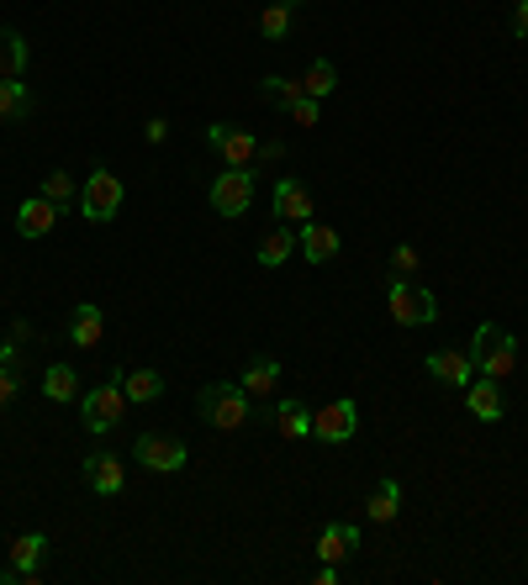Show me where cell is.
Masks as SVG:
<instances>
[{"label":"cell","instance_id":"obj_1","mask_svg":"<svg viewBox=\"0 0 528 585\" xmlns=\"http://www.w3.org/2000/svg\"><path fill=\"white\" fill-rule=\"evenodd\" d=\"M127 390H123V375L112 369V380H95V390H85L80 395V428L95 432V438H106V432L123 428L127 417Z\"/></svg>","mask_w":528,"mask_h":585},{"label":"cell","instance_id":"obj_2","mask_svg":"<svg viewBox=\"0 0 528 585\" xmlns=\"http://www.w3.org/2000/svg\"><path fill=\"white\" fill-rule=\"evenodd\" d=\"M465 353L476 359V375H487L497 386L518 375V338H507L497 322H481V327H476V343Z\"/></svg>","mask_w":528,"mask_h":585},{"label":"cell","instance_id":"obj_3","mask_svg":"<svg viewBox=\"0 0 528 585\" xmlns=\"http://www.w3.org/2000/svg\"><path fill=\"white\" fill-rule=\"evenodd\" d=\"M196 406H202V417L217 432H239V428H248V422H254V401L244 395V386H228V380L202 386Z\"/></svg>","mask_w":528,"mask_h":585},{"label":"cell","instance_id":"obj_4","mask_svg":"<svg viewBox=\"0 0 528 585\" xmlns=\"http://www.w3.org/2000/svg\"><path fill=\"white\" fill-rule=\"evenodd\" d=\"M386 307H391V322H397V327H434V322H439V301H434V290L417 285V280H391Z\"/></svg>","mask_w":528,"mask_h":585},{"label":"cell","instance_id":"obj_5","mask_svg":"<svg viewBox=\"0 0 528 585\" xmlns=\"http://www.w3.org/2000/svg\"><path fill=\"white\" fill-rule=\"evenodd\" d=\"M123 200H127V191L112 169H90V180L80 185V217L85 222H112L123 211Z\"/></svg>","mask_w":528,"mask_h":585},{"label":"cell","instance_id":"obj_6","mask_svg":"<svg viewBox=\"0 0 528 585\" xmlns=\"http://www.w3.org/2000/svg\"><path fill=\"white\" fill-rule=\"evenodd\" d=\"M132 454H138V465L154 469V474H175V469H185V459H191V448H185L175 432H164V428L138 432Z\"/></svg>","mask_w":528,"mask_h":585},{"label":"cell","instance_id":"obj_7","mask_svg":"<svg viewBox=\"0 0 528 585\" xmlns=\"http://www.w3.org/2000/svg\"><path fill=\"white\" fill-rule=\"evenodd\" d=\"M206 200H211V211H222V217H244L248 206H254V169H233V164H228V169L211 180Z\"/></svg>","mask_w":528,"mask_h":585},{"label":"cell","instance_id":"obj_8","mask_svg":"<svg viewBox=\"0 0 528 585\" xmlns=\"http://www.w3.org/2000/svg\"><path fill=\"white\" fill-rule=\"evenodd\" d=\"M206 143L222 154V164H233V169H248L254 158L265 154V143H259L248 127H233V121H211V127H206Z\"/></svg>","mask_w":528,"mask_h":585},{"label":"cell","instance_id":"obj_9","mask_svg":"<svg viewBox=\"0 0 528 585\" xmlns=\"http://www.w3.org/2000/svg\"><path fill=\"white\" fill-rule=\"evenodd\" d=\"M360 432V406L349 395H333L323 412H312V438L318 443H349Z\"/></svg>","mask_w":528,"mask_h":585},{"label":"cell","instance_id":"obj_10","mask_svg":"<svg viewBox=\"0 0 528 585\" xmlns=\"http://www.w3.org/2000/svg\"><path fill=\"white\" fill-rule=\"evenodd\" d=\"M423 369H428V380L454 386V390H465L471 380H476V359H471L465 349H434L428 359H423Z\"/></svg>","mask_w":528,"mask_h":585},{"label":"cell","instance_id":"obj_11","mask_svg":"<svg viewBox=\"0 0 528 585\" xmlns=\"http://www.w3.org/2000/svg\"><path fill=\"white\" fill-rule=\"evenodd\" d=\"M42 559H48V533H22V538H11V570H16V585H38Z\"/></svg>","mask_w":528,"mask_h":585},{"label":"cell","instance_id":"obj_12","mask_svg":"<svg viewBox=\"0 0 528 585\" xmlns=\"http://www.w3.org/2000/svg\"><path fill=\"white\" fill-rule=\"evenodd\" d=\"M80 474H85V485H90L95 496H123V485H127V469H123L117 454H90Z\"/></svg>","mask_w":528,"mask_h":585},{"label":"cell","instance_id":"obj_13","mask_svg":"<svg viewBox=\"0 0 528 585\" xmlns=\"http://www.w3.org/2000/svg\"><path fill=\"white\" fill-rule=\"evenodd\" d=\"M465 406H471V417H476V422H502V417H507L502 386H497V380H487V375L465 386Z\"/></svg>","mask_w":528,"mask_h":585},{"label":"cell","instance_id":"obj_14","mask_svg":"<svg viewBox=\"0 0 528 585\" xmlns=\"http://www.w3.org/2000/svg\"><path fill=\"white\" fill-rule=\"evenodd\" d=\"M360 548V528L355 522H327L318 533V559L323 564H349V554Z\"/></svg>","mask_w":528,"mask_h":585},{"label":"cell","instance_id":"obj_15","mask_svg":"<svg viewBox=\"0 0 528 585\" xmlns=\"http://www.w3.org/2000/svg\"><path fill=\"white\" fill-rule=\"evenodd\" d=\"M275 217H281V222H291V227L312 222V195H307V185H301V180H291V174H285L281 185H275Z\"/></svg>","mask_w":528,"mask_h":585},{"label":"cell","instance_id":"obj_16","mask_svg":"<svg viewBox=\"0 0 528 585\" xmlns=\"http://www.w3.org/2000/svg\"><path fill=\"white\" fill-rule=\"evenodd\" d=\"M53 222H59V206L42 200V195H33V200L16 206V233L22 237H48L53 233Z\"/></svg>","mask_w":528,"mask_h":585},{"label":"cell","instance_id":"obj_17","mask_svg":"<svg viewBox=\"0 0 528 585\" xmlns=\"http://www.w3.org/2000/svg\"><path fill=\"white\" fill-rule=\"evenodd\" d=\"M296 248L307 253V264H327V259L338 253V233L323 227V222H301V227H296Z\"/></svg>","mask_w":528,"mask_h":585},{"label":"cell","instance_id":"obj_18","mask_svg":"<svg viewBox=\"0 0 528 585\" xmlns=\"http://www.w3.org/2000/svg\"><path fill=\"white\" fill-rule=\"evenodd\" d=\"M397 511H402V485L386 474V480H375V491L365 496V517L375 528H386V522H397Z\"/></svg>","mask_w":528,"mask_h":585},{"label":"cell","instance_id":"obj_19","mask_svg":"<svg viewBox=\"0 0 528 585\" xmlns=\"http://www.w3.org/2000/svg\"><path fill=\"white\" fill-rule=\"evenodd\" d=\"M239 386H244L248 401H265L270 390L281 386V359H248V369L239 375Z\"/></svg>","mask_w":528,"mask_h":585},{"label":"cell","instance_id":"obj_20","mask_svg":"<svg viewBox=\"0 0 528 585\" xmlns=\"http://www.w3.org/2000/svg\"><path fill=\"white\" fill-rule=\"evenodd\" d=\"M101 333H106V316H101V307H90V301H85V307L69 312V343H75V349H95V343H101Z\"/></svg>","mask_w":528,"mask_h":585},{"label":"cell","instance_id":"obj_21","mask_svg":"<svg viewBox=\"0 0 528 585\" xmlns=\"http://www.w3.org/2000/svg\"><path fill=\"white\" fill-rule=\"evenodd\" d=\"M42 395H48V401H80L85 395L80 369H75V364H48V369H42Z\"/></svg>","mask_w":528,"mask_h":585},{"label":"cell","instance_id":"obj_22","mask_svg":"<svg viewBox=\"0 0 528 585\" xmlns=\"http://www.w3.org/2000/svg\"><path fill=\"white\" fill-rule=\"evenodd\" d=\"M291 253H296V227L285 222V227H270V233L259 237V253H254V259H259L265 270H281Z\"/></svg>","mask_w":528,"mask_h":585},{"label":"cell","instance_id":"obj_23","mask_svg":"<svg viewBox=\"0 0 528 585\" xmlns=\"http://www.w3.org/2000/svg\"><path fill=\"white\" fill-rule=\"evenodd\" d=\"M117 375H123L127 401H138V406H149V401H159V395H164V375H159V369H117Z\"/></svg>","mask_w":528,"mask_h":585},{"label":"cell","instance_id":"obj_24","mask_svg":"<svg viewBox=\"0 0 528 585\" xmlns=\"http://www.w3.org/2000/svg\"><path fill=\"white\" fill-rule=\"evenodd\" d=\"M27 75V38L0 27V79H22Z\"/></svg>","mask_w":528,"mask_h":585},{"label":"cell","instance_id":"obj_25","mask_svg":"<svg viewBox=\"0 0 528 585\" xmlns=\"http://www.w3.org/2000/svg\"><path fill=\"white\" fill-rule=\"evenodd\" d=\"M275 432H281V438H307V432H312L307 401H281V406H275Z\"/></svg>","mask_w":528,"mask_h":585},{"label":"cell","instance_id":"obj_26","mask_svg":"<svg viewBox=\"0 0 528 585\" xmlns=\"http://www.w3.org/2000/svg\"><path fill=\"white\" fill-rule=\"evenodd\" d=\"M259 95H265V101H270V106H296V101H301V95H307V90H301V79H285V75H265L259 79Z\"/></svg>","mask_w":528,"mask_h":585},{"label":"cell","instance_id":"obj_27","mask_svg":"<svg viewBox=\"0 0 528 585\" xmlns=\"http://www.w3.org/2000/svg\"><path fill=\"white\" fill-rule=\"evenodd\" d=\"M33 112V101H27V84L22 79H0V121H16Z\"/></svg>","mask_w":528,"mask_h":585},{"label":"cell","instance_id":"obj_28","mask_svg":"<svg viewBox=\"0 0 528 585\" xmlns=\"http://www.w3.org/2000/svg\"><path fill=\"white\" fill-rule=\"evenodd\" d=\"M42 200H53V206H59V211H64V206H69V200H80V191H75V180H69V174H64V169H48V174H42Z\"/></svg>","mask_w":528,"mask_h":585},{"label":"cell","instance_id":"obj_29","mask_svg":"<svg viewBox=\"0 0 528 585\" xmlns=\"http://www.w3.org/2000/svg\"><path fill=\"white\" fill-rule=\"evenodd\" d=\"M301 90H307L312 101H323V95H333V90H338V69H333L327 58H318V64H312V69L301 75Z\"/></svg>","mask_w":528,"mask_h":585},{"label":"cell","instance_id":"obj_30","mask_svg":"<svg viewBox=\"0 0 528 585\" xmlns=\"http://www.w3.org/2000/svg\"><path fill=\"white\" fill-rule=\"evenodd\" d=\"M259 32H265V38H285V32H291V5L270 0V5L259 11Z\"/></svg>","mask_w":528,"mask_h":585},{"label":"cell","instance_id":"obj_31","mask_svg":"<svg viewBox=\"0 0 528 585\" xmlns=\"http://www.w3.org/2000/svg\"><path fill=\"white\" fill-rule=\"evenodd\" d=\"M417 264H423V259H417V248H412V243H397V248H391V280H412Z\"/></svg>","mask_w":528,"mask_h":585},{"label":"cell","instance_id":"obj_32","mask_svg":"<svg viewBox=\"0 0 528 585\" xmlns=\"http://www.w3.org/2000/svg\"><path fill=\"white\" fill-rule=\"evenodd\" d=\"M285 117L296 121V127H318V117H323V112H318V101H312V95H301L296 106H285Z\"/></svg>","mask_w":528,"mask_h":585},{"label":"cell","instance_id":"obj_33","mask_svg":"<svg viewBox=\"0 0 528 585\" xmlns=\"http://www.w3.org/2000/svg\"><path fill=\"white\" fill-rule=\"evenodd\" d=\"M22 395V375H16V364H0V406H11Z\"/></svg>","mask_w":528,"mask_h":585},{"label":"cell","instance_id":"obj_34","mask_svg":"<svg viewBox=\"0 0 528 585\" xmlns=\"http://www.w3.org/2000/svg\"><path fill=\"white\" fill-rule=\"evenodd\" d=\"M513 32H518V38H528V0H518V5H513Z\"/></svg>","mask_w":528,"mask_h":585},{"label":"cell","instance_id":"obj_35","mask_svg":"<svg viewBox=\"0 0 528 585\" xmlns=\"http://www.w3.org/2000/svg\"><path fill=\"white\" fill-rule=\"evenodd\" d=\"M143 132H149V143H164V138H169V121H164V117H154V121H149V127H143Z\"/></svg>","mask_w":528,"mask_h":585},{"label":"cell","instance_id":"obj_36","mask_svg":"<svg viewBox=\"0 0 528 585\" xmlns=\"http://www.w3.org/2000/svg\"><path fill=\"white\" fill-rule=\"evenodd\" d=\"M338 575H344L338 564H323V570H318V585H338Z\"/></svg>","mask_w":528,"mask_h":585},{"label":"cell","instance_id":"obj_37","mask_svg":"<svg viewBox=\"0 0 528 585\" xmlns=\"http://www.w3.org/2000/svg\"><path fill=\"white\" fill-rule=\"evenodd\" d=\"M0 364H16V343H0Z\"/></svg>","mask_w":528,"mask_h":585},{"label":"cell","instance_id":"obj_38","mask_svg":"<svg viewBox=\"0 0 528 585\" xmlns=\"http://www.w3.org/2000/svg\"><path fill=\"white\" fill-rule=\"evenodd\" d=\"M281 5H301V0H281Z\"/></svg>","mask_w":528,"mask_h":585}]
</instances>
